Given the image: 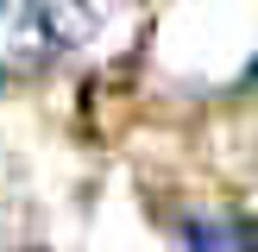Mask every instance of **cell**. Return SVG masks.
Listing matches in <instances>:
<instances>
[{
    "label": "cell",
    "mask_w": 258,
    "mask_h": 252,
    "mask_svg": "<svg viewBox=\"0 0 258 252\" xmlns=\"http://www.w3.org/2000/svg\"><path fill=\"white\" fill-rule=\"evenodd\" d=\"M183 246L189 252H258V221H246V214H189Z\"/></svg>",
    "instance_id": "7a4b0ae2"
},
{
    "label": "cell",
    "mask_w": 258,
    "mask_h": 252,
    "mask_svg": "<svg viewBox=\"0 0 258 252\" xmlns=\"http://www.w3.org/2000/svg\"><path fill=\"white\" fill-rule=\"evenodd\" d=\"M246 88H258V57H252V70H246Z\"/></svg>",
    "instance_id": "3957f363"
},
{
    "label": "cell",
    "mask_w": 258,
    "mask_h": 252,
    "mask_svg": "<svg viewBox=\"0 0 258 252\" xmlns=\"http://www.w3.org/2000/svg\"><path fill=\"white\" fill-rule=\"evenodd\" d=\"M95 25L88 0H0V82L38 76Z\"/></svg>",
    "instance_id": "6da1fadb"
}]
</instances>
